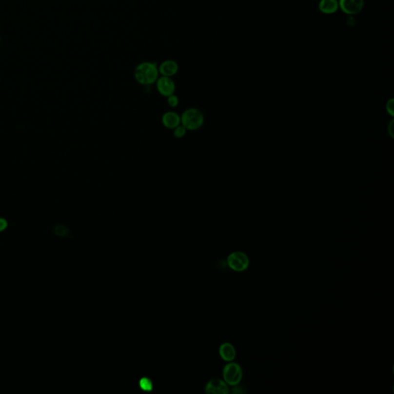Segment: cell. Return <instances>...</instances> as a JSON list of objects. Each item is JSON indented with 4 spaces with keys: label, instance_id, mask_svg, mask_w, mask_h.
I'll list each match as a JSON object with an SVG mask.
<instances>
[{
    "label": "cell",
    "instance_id": "obj_1",
    "mask_svg": "<svg viewBox=\"0 0 394 394\" xmlns=\"http://www.w3.org/2000/svg\"><path fill=\"white\" fill-rule=\"evenodd\" d=\"M158 66L154 62H142L134 70V77L138 83L145 86L154 84L159 78Z\"/></svg>",
    "mask_w": 394,
    "mask_h": 394
},
{
    "label": "cell",
    "instance_id": "obj_2",
    "mask_svg": "<svg viewBox=\"0 0 394 394\" xmlns=\"http://www.w3.org/2000/svg\"><path fill=\"white\" fill-rule=\"evenodd\" d=\"M204 119L203 112L194 107L186 109L180 116L181 124L190 131L199 130L204 124Z\"/></svg>",
    "mask_w": 394,
    "mask_h": 394
},
{
    "label": "cell",
    "instance_id": "obj_3",
    "mask_svg": "<svg viewBox=\"0 0 394 394\" xmlns=\"http://www.w3.org/2000/svg\"><path fill=\"white\" fill-rule=\"evenodd\" d=\"M223 376L228 385L236 386L243 378V371L238 363L230 362L223 368Z\"/></svg>",
    "mask_w": 394,
    "mask_h": 394
},
{
    "label": "cell",
    "instance_id": "obj_4",
    "mask_svg": "<svg viewBox=\"0 0 394 394\" xmlns=\"http://www.w3.org/2000/svg\"><path fill=\"white\" fill-rule=\"evenodd\" d=\"M229 267L236 272H243L248 268L250 259L248 256L240 251H236L229 255L227 258Z\"/></svg>",
    "mask_w": 394,
    "mask_h": 394
},
{
    "label": "cell",
    "instance_id": "obj_5",
    "mask_svg": "<svg viewBox=\"0 0 394 394\" xmlns=\"http://www.w3.org/2000/svg\"><path fill=\"white\" fill-rule=\"evenodd\" d=\"M157 91L162 97H168L174 94L176 91V84L171 77H161L156 82Z\"/></svg>",
    "mask_w": 394,
    "mask_h": 394
},
{
    "label": "cell",
    "instance_id": "obj_6",
    "mask_svg": "<svg viewBox=\"0 0 394 394\" xmlns=\"http://www.w3.org/2000/svg\"><path fill=\"white\" fill-rule=\"evenodd\" d=\"M364 0H339V6L345 13L356 14L361 11Z\"/></svg>",
    "mask_w": 394,
    "mask_h": 394
},
{
    "label": "cell",
    "instance_id": "obj_7",
    "mask_svg": "<svg viewBox=\"0 0 394 394\" xmlns=\"http://www.w3.org/2000/svg\"><path fill=\"white\" fill-rule=\"evenodd\" d=\"M206 392L213 394H227L230 392L228 384L224 380L214 379L206 386Z\"/></svg>",
    "mask_w": 394,
    "mask_h": 394
},
{
    "label": "cell",
    "instance_id": "obj_8",
    "mask_svg": "<svg viewBox=\"0 0 394 394\" xmlns=\"http://www.w3.org/2000/svg\"><path fill=\"white\" fill-rule=\"evenodd\" d=\"M159 74L162 77H172L179 71V65L173 59H166L158 66Z\"/></svg>",
    "mask_w": 394,
    "mask_h": 394
},
{
    "label": "cell",
    "instance_id": "obj_9",
    "mask_svg": "<svg viewBox=\"0 0 394 394\" xmlns=\"http://www.w3.org/2000/svg\"><path fill=\"white\" fill-rule=\"evenodd\" d=\"M161 121L163 126L169 130H174L181 124L180 116L174 111H167L163 113Z\"/></svg>",
    "mask_w": 394,
    "mask_h": 394
},
{
    "label": "cell",
    "instance_id": "obj_10",
    "mask_svg": "<svg viewBox=\"0 0 394 394\" xmlns=\"http://www.w3.org/2000/svg\"><path fill=\"white\" fill-rule=\"evenodd\" d=\"M221 358L225 361L231 362L235 359L236 350L231 343H225L221 345L219 350Z\"/></svg>",
    "mask_w": 394,
    "mask_h": 394
},
{
    "label": "cell",
    "instance_id": "obj_11",
    "mask_svg": "<svg viewBox=\"0 0 394 394\" xmlns=\"http://www.w3.org/2000/svg\"><path fill=\"white\" fill-rule=\"evenodd\" d=\"M339 2L337 0H321L319 3V9L325 14H332L337 11Z\"/></svg>",
    "mask_w": 394,
    "mask_h": 394
},
{
    "label": "cell",
    "instance_id": "obj_12",
    "mask_svg": "<svg viewBox=\"0 0 394 394\" xmlns=\"http://www.w3.org/2000/svg\"><path fill=\"white\" fill-rule=\"evenodd\" d=\"M139 387L142 389V391H146V392H150L153 391L154 385H153V382L150 380V378L142 377L139 380Z\"/></svg>",
    "mask_w": 394,
    "mask_h": 394
},
{
    "label": "cell",
    "instance_id": "obj_13",
    "mask_svg": "<svg viewBox=\"0 0 394 394\" xmlns=\"http://www.w3.org/2000/svg\"><path fill=\"white\" fill-rule=\"evenodd\" d=\"M173 130H174V137L177 139H180V138L184 137L187 132V130L182 124L179 125Z\"/></svg>",
    "mask_w": 394,
    "mask_h": 394
},
{
    "label": "cell",
    "instance_id": "obj_14",
    "mask_svg": "<svg viewBox=\"0 0 394 394\" xmlns=\"http://www.w3.org/2000/svg\"><path fill=\"white\" fill-rule=\"evenodd\" d=\"M167 98V104L171 108H176L179 105V99L175 94L170 96V97H166Z\"/></svg>",
    "mask_w": 394,
    "mask_h": 394
},
{
    "label": "cell",
    "instance_id": "obj_15",
    "mask_svg": "<svg viewBox=\"0 0 394 394\" xmlns=\"http://www.w3.org/2000/svg\"><path fill=\"white\" fill-rule=\"evenodd\" d=\"M7 227L8 221L5 218L0 217V233L5 231Z\"/></svg>",
    "mask_w": 394,
    "mask_h": 394
}]
</instances>
